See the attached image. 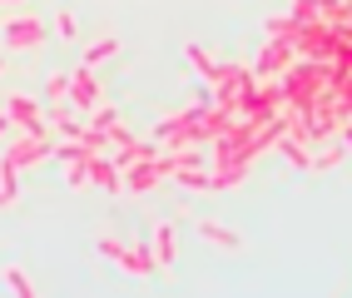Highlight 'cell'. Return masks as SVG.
Here are the masks:
<instances>
[{
	"label": "cell",
	"instance_id": "11",
	"mask_svg": "<svg viewBox=\"0 0 352 298\" xmlns=\"http://www.w3.org/2000/svg\"><path fill=\"white\" fill-rule=\"evenodd\" d=\"M199 234H204L208 244H223V248H243V239L233 234V228H219V224H199Z\"/></svg>",
	"mask_w": 352,
	"mask_h": 298
},
{
	"label": "cell",
	"instance_id": "7",
	"mask_svg": "<svg viewBox=\"0 0 352 298\" xmlns=\"http://www.w3.org/2000/svg\"><path fill=\"white\" fill-rule=\"evenodd\" d=\"M6 120L25 125L30 134H50V129H45V120H40V105H35V100H25V95H15V100L6 105Z\"/></svg>",
	"mask_w": 352,
	"mask_h": 298
},
{
	"label": "cell",
	"instance_id": "13",
	"mask_svg": "<svg viewBox=\"0 0 352 298\" xmlns=\"http://www.w3.org/2000/svg\"><path fill=\"white\" fill-rule=\"evenodd\" d=\"M189 65H194V70H199L204 80H214V70H219V65L204 55V45H189Z\"/></svg>",
	"mask_w": 352,
	"mask_h": 298
},
{
	"label": "cell",
	"instance_id": "20",
	"mask_svg": "<svg viewBox=\"0 0 352 298\" xmlns=\"http://www.w3.org/2000/svg\"><path fill=\"white\" fill-rule=\"evenodd\" d=\"M65 80H69V75H50V85H45V95H50V100H60V95H65Z\"/></svg>",
	"mask_w": 352,
	"mask_h": 298
},
{
	"label": "cell",
	"instance_id": "5",
	"mask_svg": "<svg viewBox=\"0 0 352 298\" xmlns=\"http://www.w3.org/2000/svg\"><path fill=\"white\" fill-rule=\"evenodd\" d=\"M293 55H298V50H293L288 40H268L263 55H258V75H283L288 65H293Z\"/></svg>",
	"mask_w": 352,
	"mask_h": 298
},
{
	"label": "cell",
	"instance_id": "22",
	"mask_svg": "<svg viewBox=\"0 0 352 298\" xmlns=\"http://www.w3.org/2000/svg\"><path fill=\"white\" fill-rule=\"evenodd\" d=\"M342 149H352V125H347V129H342Z\"/></svg>",
	"mask_w": 352,
	"mask_h": 298
},
{
	"label": "cell",
	"instance_id": "14",
	"mask_svg": "<svg viewBox=\"0 0 352 298\" xmlns=\"http://www.w3.org/2000/svg\"><path fill=\"white\" fill-rule=\"evenodd\" d=\"M283 154L293 159V164H302V169H308V164H313V154H308V149H302L298 140H283Z\"/></svg>",
	"mask_w": 352,
	"mask_h": 298
},
{
	"label": "cell",
	"instance_id": "18",
	"mask_svg": "<svg viewBox=\"0 0 352 298\" xmlns=\"http://www.w3.org/2000/svg\"><path fill=\"white\" fill-rule=\"evenodd\" d=\"M6 279H10V288H15V293H25V298L35 293V284H30V279H25L20 268H6Z\"/></svg>",
	"mask_w": 352,
	"mask_h": 298
},
{
	"label": "cell",
	"instance_id": "3",
	"mask_svg": "<svg viewBox=\"0 0 352 298\" xmlns=\"http://www.w3.org/2000/svg\"><path fill=\"white\" fill-rule=\"evenodd\" d=\"M65 95L75 100L80 109H95V105H100V85H95V75H89V65H85V70H75V75L65 80Z\"/></svg>",
	"mask_w": 352,
	"mask_h": 298
},
{
	"label": "cell",
	"instance_id": "6",
	"mask_svg": "<svg viewBox=\"0 0 352 298\" xmlns=\"http://www.w3.org/2000/svg\"><path fill=\"white\" fill-rule=\"evenodd\" d=\"M85 174H89V184H100V189H124V179H120V164L114 159H100V154H89L85 159Z\"/></svg>",
	"mask_w": 352,
	"mask_h": 298
},
{
	"label": "cell",
	"instance_id": "15",
	"mask_svg": "<svg viewBox=\"0 0 352 298\" xmlns=\"http://www.w3.org/2000/svg\"><path fill=\"white\" fill-rule=\"evenodd\" d=\"M263 30H268L273 40H288V30H293V20H288V15H273V20H268Z\"/></svg>",
	"mask_w": 352,
	"mask_h": 298
},
{
	"label": "cell",
	"instance_id": "4",
	"mask_svg": "<svg viewBox=\"0 0 352 298\" xmlns=\"http://www.w3.org/2000/svg\"><path fill=\"white\" fill-rule=\"evenodd\" d=\"M50 154V134H30V140H20V145H10V154H6V169H20V164H35V159H45Z\"/></svg>",
	"mask_w": 352,
	"mask_h": 298
},
{
	"label": "cell",
	"instance_id": "10",
	"mask_svg": "<svg viewBox=\"0 0 352 298\" xmlns=\"http://www.w3.org/2000/svg\"><path fill=\"white\" fill-rule=\"evenodd\" d=\"M154 264H174V228L169 224H159V234H154Z\"/></svg>",
	"mask_w": 352,
	"mask_h": 298
},
{
	"label": "cell",
	"instance_id": "1",
	"mask_svg": "<svg viewBox=\"0 0 352 298\" xmlns=\"http://www.w3.org/2000/svg\"><path fill=\"white\" fill-rule=\"evenodd\" d=\"M283 75H288V80L278 85V89H283V105L308 109V105L322 95V89L333 85V65H327V60H308V65H288Z\"/></svg>",
	"mask_w": 352,
	"mask_h": 298
},
{
	"label": "cell",
	"instance_id": "9",
	"mask_svg": "<svg viewBox=\"0 0 352 298\" xmlns=\"http://www.w3.org/2000/svg\"><path fill=\"white\" fill-rule=\"evenodd\" d=\"M114 264H124L129 273H154V254H149L144 244H134V248L124 244V248H120V259H114Z\"/></svg>",
	"mask_w": 352,
	"mask_h": 298
},
{
	"label": "cell",
	"instance_id": "19",
	"mask_svg": "<svg viewBox=\"0 0 352 298\" xmlns=\"http://www.w3.org/2000/svg\"><path fill=\"white\" fill-rule=\"evenodd\" d=\"M55 30H60V35H75V15L60 10V15H55Z\"/></svg>",
	"mask_w": 352,
	"mask_h": 298
},
{
	"label": "cell",
	"instance_id": "21",
	"mask_svg": "<svg viewBox=\"0 0 352 298\" xmlns=\"http://www.w3.org/2000/svg\"><path fill=\"white\" fill-rule=\"evenodd\" d=\"M120 248H124L120 239H100V254H104V259H120Z\"/></svg>",
	"mask_w": 352,
	"mask_h": 298
},
{
	"label": "cell",
	"instance_id": "12",
	"mask_svg": "<svg viewBox=\"0 0 352 298\" xmlns=\"http://www.w3.org/2000/svg\"><path fill=\"white\" fill-rule=\"evenodd\" d=\"M114 50H120V40H114V35H104V40H95V45H89V50H85V65H89V70H95V65H100V60H109Z\"/></svg>",
	"mask_w": 352,
	"mask_h": 298
},
{
	"label": "cell",
	"instance_id": "17",
	"mask_svg": "<svg viewBox=\"0 0 352 298\" xmlns=\"http://www.w3.org/2000/svg\"><path fill=\"white\" fill-rule=\"evenodd\" d=\"M114 125H120V114H114V109H109V105H104V109H100V114H95V125H89V129H100V134H109V129H114Z\"/></svg>",
	"mask_w": 352,
	"mask_h": 298
},
{
	"label": "cell",
	"instance_id": "2",
	"mask_svg": "<svg viewBox=\"0 0 352 298\" xmlns=\"http://www.w3.org/2000/svg\"><path fill=\"white\" fill-rule=\"evenodd\" d=\"M278 105H283V89H278V85H263V89H258V85H243V95L233 100V109H239L243 120H273Z\"/></svg>",
	"mask_w": 352,
	"mask_h": 298
},
{
	"label": "cell",
	"instance_id": "16",
	"mask_svg": "<svg viewBox=\"0 0 352 298\" xmlns=\"http://www.w3.org/2000/svg\"><path fill=\"white\" fill-rule=\"evenodd\" d=\"M338 159H342V145H333V149H322V154L313 159V164H308V169H333V164H338Z\"/></svg>",
	"mask_w": 352,
	"mask_h": 298
},
{
	"label": "cell",
	"instance_id": "23",
	"mask_svg": "<svg viewBox=\"0 0 352 298\" xmlns=\"http://www.w3.org/2000/svg\"><path fill=\"white\" fill-rule=\"evenodd\" d=\"M6 125H10V120H6V114H0V134H6Z\"/></svg>",
	"mask_w": 352,
	"mask_h": 298
},
{
	"label": "cell",
	"instance_id": "8",
	"mask_svg": "<svg viewBox=\"0 0 352 298\" xmlns=\"http://www.w3.org/2000/svg\"><path fill=\"white\" fill-rule=\"evenodd\" d=\"M6 40H10V50H20V45H40L45 40V25H40V20H10V25H6Z\"/></svg>",
	"mask_w": 352,
	"mask_h": 298
}]
</instances>
